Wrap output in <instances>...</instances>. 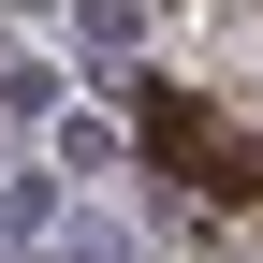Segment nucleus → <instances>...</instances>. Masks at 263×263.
I'll return each instance as SVG.
<instances>
[{
  "label": "nucleus",
  "mask_w": 263,
  "mask_h": 263,
  "mask_svg": "<svg viewBox=\"0 0 263 263\" xmlns=\"http://www.w3.org/2000/svg\"><path fill=\"white\" fill-rule=\"evenodd\" d=\"M146 146L176 161L190 190H263V161H249V146H234V132H219L205 103H176V88H146Z\"/></svg>",
  "instance_id": "f257e3e1"
},
{
  "label": "nucleus",
  "mask_w": 263,
  "mask_h": 263,
  "mask_svg": "<svg viewBox=\"0 0 263 263\" xmlns=\"http://www.w3.org/2000/svg\"><path fill=\"white\" fill-rule=\"evenodd\" d=\"M73 29H88V59H132V29H146V15H132V0H73Z\"/></svg>",
  "instance_id": "f03ea898"
}]
</instances>
